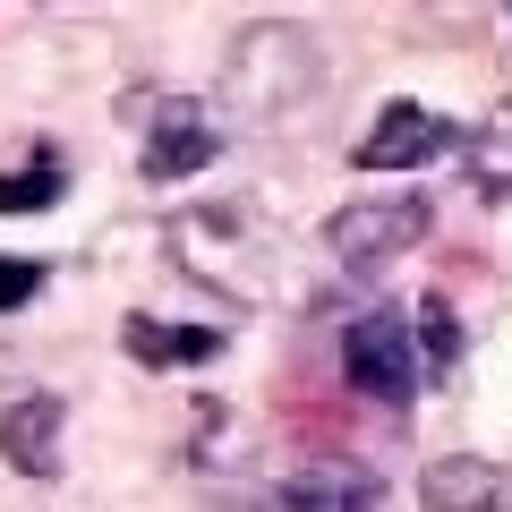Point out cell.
I'll list each match as a JSON object with an SVG mask.
<instances>
[{
	"mask_svg": "<svg viewBox=\"0 0 512 512\" xmlns=\"http://www.w3.org/2000/svg\"><path fill=\"white\" fill-rule=\"evenodd\" d=\"M316 77H325V60H316V35H308V26H291V18L248 26V35L231 43V60H222V86H231L239 120H256V128L291 120V111L316 94Z\"/></svg>",
	"mask_w": 512,
	"mask_h": 512,
	"instance_id": "1",
	"label": "cell"
},
{
	"mask_svg": "<svg viewBox=\"0 0 512 512\" xmlns=\"http://www.w3.org/2000/svg\"><path fill=\"white\" fill-rule=\"evenodd\" d=\"M274 239H265V222L248 214V205H197V214L171 222V256H180V274H197L205 291L239 299V308H256L265 299V265H274Z\"/></svg>",
	"mask_w": 512,
	"mask_h": 512,
	"instance_id": "2",
	"label": "cell"
},
{
	"mask_svg": "<svg viewBox=\"0 0 512 512\" xmlns=\"http://www.w3.org/2000/svg\"><path fill=\"white\" fill-rule=\"evenodd\" d=\"M342 376H350V393H367L376 410H393V419H402V410L419 402V350H410V316H402V308L350 316V333H342Z\"/></svg>",
	"mask_w": 512,
	"mask_h": 512,
	"instance_id": "3",
	"label": "cell"
},
{
	"mask_svg": "<svg viewBox=\"0 0 512 512\" xmlns=\"http://www.w3.org/2000/svg\"><path fill=\"white\" fill-rule=\"evenodd\" d=\"M427 197H359L325 222V248L342 256V274H384L393 256H410L427 239Z\"/></svg>",
	"mask_w": 512,
	"mask_h": 512,
	"instance_id": "4",
	"label": "cell"
},
{
	"mask_svg": "<svg viewBox=\"0 0 512 512\" xmlns=\"http://www.w3.org/2000/svg\"><path fill=\"white\" fill-rule=\"evenodd\" d=\"M444 146H453V128H444L427 103H384L376 128L350 146V163L359 171H419V163H436Z\"/></svg>",
	"mask_w": 512,
	"mask_h": 512,
	"instance_id": "5",
	"label": "cell"
},
{
	"mask_svg": "<svg viewBox=\"0 0 512 512\" xmlns=\"http://www.w3.org/2000/svg\"><path fill=\"white\" fill-rule=\"evenodd\" d=\"M214 154H222V128H214L205 103L180 94V103L154 111V128H146V180H197Z\"/></svg>",
	"mask_w": 512,
	"mask_h": 512,
	"instance_id": "6",
	"label": "cell"
},
{
	"mask_svg": "<svg viewBox=\"0 0 512 512\" xmlns=\"http://www.w3.org/2000/svg\"><path fill=\"white\" fill-rule=\"evenodd\" d=\"M419 504L427 512H504L512 504V478L478 453H444L419 470Z\"/></svg>",
	"mask_w": 512,
	"mask_h": 512,
	"instance_id": "7",
	"label": "cell"
},
{
	"mask_svg": "<svg viewBox=\"0 0 512 512\" xmlns=\"http://www.w3.org/2000/svg\"><path fill=\"white\" fill-rule=\"evenodd\" d=\"M282 512H384V478L367 461H308L282 487Z\"/></svg>",
	"mask_w": 512,
	"mask_h": 512,
	"instance_id": "8",
	"label": "cell"
},
{
	"mask_svg": "<svg viewBox=\"0 0 512 512\" xmlns=\"http://www.w3.org/2000/svg\"><path fill=\"white\" fill-rule=\"evenodd\" d=\"M60 393H26L9 419H0V453H9V470H26V478H52L60 470Z\"/></svg>",
	"mask_w": 512,
	"mask_h": 512,
	"instance_id": "9",
	"label": "cell"
},
{
	"mask_svg": "<svg viewBox=\"0 0 512 512\" xmlns=\"http://www.w3.org/2000/svg\"><path fill=\"white\" fill-rule=\"evenodd\" d=\"M222 350V333H180V325H163V316H128V359L137 367H205Z\"/></svg>",
	"mask_w": 512,
	"mask_h": 512,
	"instance_id": "10",
	"label": "cell"
},
{
	"mask_svg": "<svg viewBox=\"0 0 512 512\" xmlns=\"http://www.w3.org/2000/svg\"><path fill=\"white\" fill-rule=\"evenodd\" d=\"M461 163H470V188H478V197H495V205L512 197V111H487V120L470 128Z\"/></svg>",
	"mask_w": 512,
	"mask_h": 512,
	"instance_id": "11",
	"label": "cell"
},
{
	"mask_svg": "<svg viewBox=\"0 0 512 512\" xmlns=\"http://www.w3.org/2000/svg\"><path fill=\"white\" fill-rule=\"evenodd\" d=\"M410 350H419L427 376H453V367H461V316L444 308V291L419 299V316H410Z\"/></svg>",
	"mask_w": 512,
	"mask_h": 512,
	"instance_id": "12",
	"label": "cell"
},
{
	"mask_svg": "<svg viewBox=\"0 0 512 512\" xmlns=\"http://www.w3.org/2000/svg\"><path fill=\"white\" fill-rule=\"evenodd\" d=\"M60 188H69V163L35 154V163L0 171V214H43V205H60Z\"/></svg>",
	"mask_w": 512,
	"mask_h": 512,
	"instance_id": "13",
	"label": "cell"
},
{
	"mask_svg": "<svg viewBox=\"0 0 512 512\" xmlns=\"http://www.w3.org/2000/svg\"><path fill=\"white\" fill-rule=\"evenodd\" d=\"M35 291H43V265H35V256H0V316L26 308Z\"/></svg>",
	"mask_w": 512,
	"mask_h": 512,
	"instance_id": "14",
	"label": "cell"
}]
</instances>
